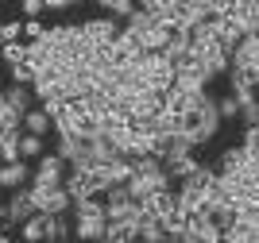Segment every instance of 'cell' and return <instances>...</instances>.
I'll return each instance as SVG.
<instances>
[{"label":"cell","mask_w":259,"mask_h":243,"mask_svg":"<svg viewBox=\"0 0 259 243\" xmlns=\"http://www.w3.org/2000/svg\"><path fill=\"white\" fill-rule=\"evenodd\" d=\"M4 96H8V105L20 112V116H27L35 108V89H23V85H8L4 89Z\"/></svg>","instance_id":"10"},{"label":"cell","mask_w":259,"mask_h":243,"mask_svg":"<svg viewBox=\"0 0 259 243\" xmlns=\"http://www.w3.org/2000/svg\"><path fill=\"white\" fill-rule=\"evenodd\" d=\"M166 243H186V239H182V235H170V239H166Z\"/></svg>","instance_id":"28"},{"label":"cell","mask_w":259,"mask_h":243,"mask_svg":"<svg viewBox=\"0 0 259 243\" xmlns=\"http://www.w3.org/2000/svg\"><path fill=\"white\" fill-rule=\"evenodd\" d=\"M217 108H221V120H236V116H240V101H236L232 93L221 96V101H217Z\"/></svg>","instance_id":"22"},{"label":"cell","mask_w":259,"mask_h":243,"mask_svg":"<svg viewBox=\"0 0 259 243\" xmlns=\"http://www.w3.org/2000/svg\"><path fill=\"white\" fill-rule=\"evenodd\" d=\"M136 239H140V228H132V224H108L101 243H136Z\"/></svg>","instance_id":"18"},{"label":"cell","mask_w":259,"mask_h":243,"mask_svg":"<svg viewBox=\"0 0 259 243\" xmlns=\"http://www.w3.org/2000/svg\"><path fill=\"white\" fill-rule=\"evenodd\" d=\"M66 193H70V201H93V197H101V181L97 174H85V170H70V178H66Z\"/></svg>","instance_id":"7"},{"label":"cell","mask_w":259,"mask_h":243,"mask_svg":"<svg viewBox=\"0 0 259 243\" xmlns=\"http://www.w3.org/2000/svg\"><path fill=\"white\" fill-rule=\"evenodd\" d=\"M8 212H12V220L16 224H27L31 216H39V209H35V201H31V189H16L8 197Z\"/></svg>","instance_id":"8"},{"label":"cell","mask_w":259,"mask_h":243,"mask_svg":"<svg viewBox=\"0 0 259 243\" xmlns=\"http://www.w3.org/2000/svg\"><path fill=\"white\" fill-rule=\"evenodd\" d=\"M74 235V224L66 216H47V243H70Z\"/></svg>","instance_id":"13"},{"label":"cell","mask_w":259,"mask_h":243,"mask_svg":"<svg viewBox=\"0 0 259 243\" xmlns=\"http://www.w3.org/2000/svg\"><path fill=\"white\" fill-rule=\"evenodd\" d=\"M140 239L143 243H166L170 232H166V224H162V220H147V216H143V220H140Z\"/></svg>","instance_id":"16"},{"label":"cell","mask_w":259,"mask_h":243,"mask_svg":"<svg viewBox=\"0 0 259 243\" xmlns=\"http://www.w3.org/2000/svg\"><path fill=\"white\" fill-rule=\"evenodd\" d=\"M8 228H16V220H12L8 205H0V235H8Z\"/></svg>","instance_id":"25"},{"label":"cell","mask_w":259,"mask_h":243,"mask_svg":"<svg viewBox=\"0 0 259 243\" xmlns=\"http://www.w3.org/2000/svg\"><path fill=\"white\" fill-rule=\"evenodd\" d=\"M20 235H23V243H47V216L39 212L27 224H20Z\"/></svg>","instance_id":"15"},{"label":"cell","mask_w":259,"mask_h":243,"mask_svg":"<svg viewBox=\"0 0 259 243\" xmlns=\"http://www.w3.org/2000/svg\"><path fill=\"white\" fill-rule=\"evenodd\" d=\"M101 4H105L108 20H124L128 23L132 16H136V4H132V0H101Z\"/></svg>","instance_id":"19"},{"label":"cell","mask_w":259,"mask_h":243,"mask_svg":"<svg viewBox=\"0 0 259 243\" xmlns=\"http://www.w3.org/2000/svg\"><path fill=\"white\" fill-rule=\"evenodd\" d=\"M66 178H70V174H66V162L58 159V155H43L31 170V185H47V189L66 185Z\"/></svg>","instance_id":"6"},{"label":"cell","mask_w":259,"mask_h":243,"mask_svg":"<svg viewBox=\"0 0 259 243\" xmlns=\"http://www.w3.org/2000/svg\"><path fill=\"white\" fill-rule=\"evenodd\" d=\"M166 189H174V181H170V174H166V166H162L159 159H136L132 162L128 193H132L136 205L147 201V197H155V193H166Z\"/></svg>","instance_id":"1"},{"label":"cell","mask_w":259,"mask_h":243,"mask_svg":"<svg viewBox=\"0 0 259 243\" xmlns=\"http://www.w3.org/2000/svg\"><path fill=\"white\" fill-rule=\"evenodd\" d=\"M108 232V209L101 197L93 201H77L74 205V239L81 243H101Z\"/></svg>","instance_id":"3"},{"label":"cell","mask_w":259,"mask_h":243,"mask_svg":"<svg viewBox=\"0 0 259 243\" xmlns=\"http://www.w3.org/2000/svg\"><path fill=\"white\" fill-rule=\"evenodd\" d=\"M20 159L23 162H27V159H43V139H35V135L23 131V135H20Z\"/></svg>","instance_id":"20"},{"label":"cell","mask_w":259,"mask_h":243,"mask_svg":"<svg viewBox=\"0 0 259 243\" xmlns=\"http://www.w3.org/2000/svg\"><path fill=\"white\" fill-rule=\"evenodd\" d=\"M47 8H51V12H62V8H70V0H47Z\"/></svg>","instance_id":"26"},{"label":"cell","mask_w":259,"mask_h":243,"mask_svg":"<svg viewBox=\"0 0 259 243\" xmlns=\"http://www.w3.org/2000/svg\"><path fill=\"white\" fill-rule=\"evenodd\" d=\"M0 131H23V116L8 105L4 93H0Z\"/></svg>","instance_id":"17"},{"label":"cell","mask_w":259,"mask_h":243,"mask_svg":"<svg viewBox=\"0 0 259 243\" xmlns=\"http://www.w3.org/2000/svg\"><path fill=\"white\" fill-rule=\"evenodd\" d=\"M221 124H225V120H221V108H217V101L205 93V96H201V105L182 116V135L190 139L194 147H205L209 139L221 131Z\"/></svg>","instance_id":"2"},{"label":"cell","mask_w":259,"mask_h":243,"mask_svg":"<svg viewBox=\"0 0 259 243\" xmlns=\"http://www.w3.org/2000/svg\"><path fill=\"white\" fill-rule=\"evenodd\" d=\"M162 166H166V174H170V181H178V185H182V181L190 178V174H194V170L201 166V162H197L194 155H182V159H166V162H162Z\"/></svg>","instance_id":"11"},{"label":"cell","mask_w":259,"mask_h":243,"mask_svg":"<svg viewBox=\"0 0 259 243\" xmlns=\"http://www.w3.org/2000/svg\"><path fill=\"white\" fill-rule=\"evenodd\" d=\"M20 135L23 131H0V162H23L20 159Z\"/></svg>","instance_id":"14"},{"label":"cell","mask_w":259,"mask_h":243,"mask_svg":"<svg viewBox=\"0 0 259 243\" xmlns=\"http://www.w3.org/2000/svg\"><path fill=\"white\" fill-rule=\"evenodd\" d=\"M31 181V166L27 162H8V166H0V189H23Z\"/></svg>","instance_id":"9"},{"label":"cell","mask_w":259,"mask_h":243,"mask_svg":"<svg viewBox=\"0 0 259 243\" xmlns=\"http://www.w3.org/2000/svg\"><path fill=\"white\" fill-rule=\"evenodd\" d=\"M4 62H8V70L12 66H20V62H27V42H12V46H4Z\"/></svg>","instance_id":"21"},{"label":"cell","mask_w":259,"mask_h":243,"mask_svg":"<svg viewBox=\"0 0 259 243\" xmlns=\"http://www.w3.org/2000/svg\"><path fill=\"white\" fill-rule=\"evenodd\" d=\"M0 243H12V239H8V235H0Z\"/></svg>","instance_id":"29"},{"label":"cell","mask_w":259,"mask_h":243,"mask_svg":"<svg viewBox=\"0 0 259 243\" xmlns=\"http://www.w3.org/2000/svg\"><path fill=\"white\" fill-rule=\"evenodd\" d=\"M43 8H47V0H23V16H27V20H39Z\"/></svg>","instance_id":"24"},{"label":"cell","mask_w":259,"mask_h":243,"mask_svg":"<svg viewBox=\"0 0 259 243\" xmlns=\"http://www.w3.org/2000/svg\"><path fill=\"white\" fill-rule=\"evenodd\" d=\"M4 46H8V35H4V23H0V51H4Z\"/></svg>","instance_id":"27"},{"label":"cell","mask_w":259,"mask_h":243,"mask_svg":"<svg viewBox=\"0 0 259 243\" xmlns=\"http://www.w3.org/2000/svg\"><path fill=\"white\" fill-rule=\"evenodd\" d=\"M51 127H54V124H51V116H47L43 108H31V112L23 116V131H27V135H35V139H43Z\"/></svg>","instance_id":"12"},{"label":"cell","mask_w":259,"mask_h":243,"mask_svg":"<svg viewBox=\"0 0 259 243\" xmlns=\"http://www.w3.org/2000/svg\"><path fill=\"white\" fill-rule=\"evenodd\" d=\"M240 120H244V127H259V101L240 108Z\"/></svg>","instance_id":"23"},{"label":"cell","mask_w":259,"mask_h":243,"mask_svg":"<svg viewBox=\"0 0 259 243\" xmlns=\"http://www.w3.org/2000/svg\"><path fill=\"white\" fill-rule=\"evenodd\" d=\"M27 189H31V201H35V209L43 212V216H66V212L74 209V201H70L66 185H58V189H47V185H27Z\"/></svg>","instance_id":"4"},{"label":"cell","mask_w":259,"mask_h":243,"mask_svg":"<svg viewBox=\"0 0 259 243\" xmlns=\"http://www.w3.org/2000/svg\"><path fill=\"white\" fill-rule=\"evenodd\" d=\"M120 31H124V27H120L116 20H108V16H97V20L81 23V35H85V42L93 51H108V46L120 39Z\"/></svg>","instance_id":"5"}]
</instances>
